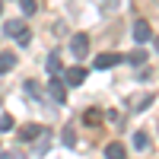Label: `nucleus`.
<instances>
[{"label":"nucleus","mask_w":159,"mask_h":159,"mask_svg":"<svg viewBox=\"0 0 159 159\" xmlns=\"http://www.w3.org/2000/svg\"><path fill=\"white\" fill-rule=\"evenodd\" d=\"M64 143H67V147H76V130H73V124L64 127Z\"/></svg>","instance_id":"nucleus-14"},{"label":"nucleus","mask_w":159,"mask_h":159,"mask_svg":"<svg viewBox=\"0 0 159 159\" xmlns=\"http://www.w3.org/2000/svg\"><path fill=\"white\" fill-rule=\"evenodd\" d=\"M105 159H127L124 143H108V147H105Z\"/></svg>","instance_id":"nucleus-9"},{"label":"nucleus","mask_w":159,"mask_h":159,"mask_svg":"<svg viewBox=\"0 0 159 159\" xmlns=\"http://www.w3.org/2000/svg\"><path fill=\"white\" fill-rule=\"evenodd\" d=\"M22 89H25V92H29V96H35V99H38V96H42V86H38V83H35V80H29V83H25Z\"/></svg>","instance_id":"nucleus-15"},{"label":"nucleus","mask_w":159,"mask_h":159,"mask_svg":"<svg viewBox=\"0 0 159 159\" xmlns=\"http://www.w3.org/2000/svg\"><path fill=\"white\" fill-rule=\"evenodd\" d=\"M124 61V54H115V51H105V54L96 57V67L99 70H108V67H118V64Z\"/></svg>","instance_id":"nucleus-4"},{"label":"nucleus","mask_w":159,"mask_h":159,"mask_svg":"<svg viewBox=\"0 0 159 159\" xmlns=\"http://www.w3.org/2000/svg\"><path fill=\"white\" fill-rule=\"evenodd\" d=\"M0 159H19L16 153H0Z\"/></svg>","instance_id":"nucleus-18"},{"label":"nucleus","mask_w":159,"mask_h":159,"mask_svg":"<svg viewBox=\"0 0 159 159\" xmlns=\"http://www.w3.org/2000/svg\"><path fill=\"white\" fill-rule=\"evenodd\" d=\"M134 147H137V150H147V147H150L147 130H137V134H134Z\"/></svg>","instance_id":"nucleus-13"},{"label":"nucleus","mask_w":159,"mask_h":159,"mask_svg":"<svg viewBox=\"0 0 159 159\" xmlns=\"http://www.w3.org/2000/svg\"><path fill=\"white\" fill-rule=\"evenodd\" d=\"M7 35L13 42H19V45L32 42V32H29V25H25V19H7Z\"/></svg>","instance_id":"nucleus-1"},{"label":"nucleus","mask_w":159,"mask_h":159,"mask_svg":"<svg viewBox=\"0 0 159 159\" xmlns=\"http://www.w3.org/2000/svg\"><path fill=\"white\" fill-rule=\"evenodd\" d=\"M156 54H159V38H156Z\"/></svg>","instance_id":"nucleus-19"},{"label":"nucleus","mask_w":159,"mask_h":159,"mask_svg":"<svg viewBox=\"0 0 159 159\" xmlns=\"http://www.w3.org/2000/svg\"><path fill=\"white\" fill-rule=\"evenodd\" d=\"M70 51H73V57H76V61H83V57L89 54V35H86V32L73 35V38H70Z\"/></svg>","instance_id":"nucleus-2"},{"label":"nucleus","mask_w":159,"mask_h":159,"mask_svg":"<svg viewBox=\"0 0 159 159\" xmlns=\"http://www.w3.org/2000/svg\"><path fill=\"white\" fill-rule=\"evenodd\" d=\"M16 54H13V51H0V73H10L13 67H16Z\"/></svg>","instance_id":"nucleus-8"},{"label":"nucleus","mask_w":159,"mask_h":159,"mask_svg":"<svg viewBox=\"0 0 159 159\" xmlns=\"http://www.w3.org/2000/svg\"><path fill=\"white\" fill-rule=\"evenodd\" d=\"M48 92H51V99L54 102H67V83H64V80H51V86H48Z\"/></svg>","instance_id":"nucleus-6"},{"label":"nucleus","mask_w":159,"mask_h":159,"mask_svg":"<svg viewBox=\"0 0 159 159\" xmlns=\"http://www.w3.org/2000/svg\"><path fill=\"white\" fill-rule=\"evenodd\" d=\"M83 80H86V67H67V73H64L67 86H83Z\"/></svg>","instance_id":"nucleus-5"},{"label":"nucleus","mask_w":159,"mask_h":159,"mask_svg":"<svg viewBox=\"0 0 159 159\" xmlns=\"http://www.w3.org/2000/svg\"><path fill=\"white\" fill-rule=\"evenodd\" d=\"M19 7H22V13H35V10H38L35 0H19Z\"/></svg>","instance_id":"nucleus-17"},{"label":"nucleus","mask_w":159,"mask_h":159,"mask_svg":"<svg viewBox=\"0 0 159 159\" xmlns=\"http://www.w3.org/2000/svg\"><path fill=\"white\" fill-rule=\"evenodd\" d=\"M134 42H153V29H150V22L147 19H134Z\"/></svg>","instance_id":"nucleus-3"},{"label":"nucleus","mask_w":159,"mask_h":159,"mask_svg":"<svg viewBox=\"0 0 159 159\" xmlns=\"http://www.w3.org/2000/svg\"><path fill=\"white\" fill-rule=\"evenodd\" d=\"M16 121H13V115H0V130H13Z\"/></svg>","instance_id":"nucleus-16"},{"label":"nucleus","mask_w":159,"mask_h":159,"mask_svg":"<svg viewBox=\"0 0 159 159\" xmlns=\"http://www.w3.org/2000/svg\"><path fill=\"white\" fill-rule=\"evenodd\" d=\"M124 61H127V64H140V67H143V64H147V51H143V48H134Z\"/></svg>","instance_id":"nucleus-10"},{"label":"nucleus","mask_w":159,"mask_h":159,"mask_svg":"<svg viewBox=\"0 0 159 159\" xmlns=\"http://www.w3.org/2000/svg\"><path fill=\"white\" fill-rule=\"evenodd\" d=\"M83 121H86L89 127H96V124H102V111H99V108H89V111L83 115Z\"/></svg>","instance_id":"nucleus-12"},{"label":"nucleus","mask_w":159,"mask_h":159,"mask_svg":"<svg viewBox=\"0 0 159 159\" xmlns=\"http://www.w3.org/2000/svg\"><path fill=\"white\" fill-rule=\"evenodd\" d=\"M48 70L54 73V76L64 70V64H61V57H57V51H51V54H48Z\"/></svg>","instance_id":"nucleus-11"},{"label":"nucleus","mask_w":159,"mask_h":159,"mask_svg":"<svg viewBox=\"0 0 159 159\" xmlns=\"http://www.w3.org/2000/svg\"><path fill=\"white\" fill-rule=\"evenodd\" d=\"M38 137H42V127H38V124H25V127H19V140H22V143L38 140Z\"/></svg>","instance_id":"nucleus-7"}]
</instances>
